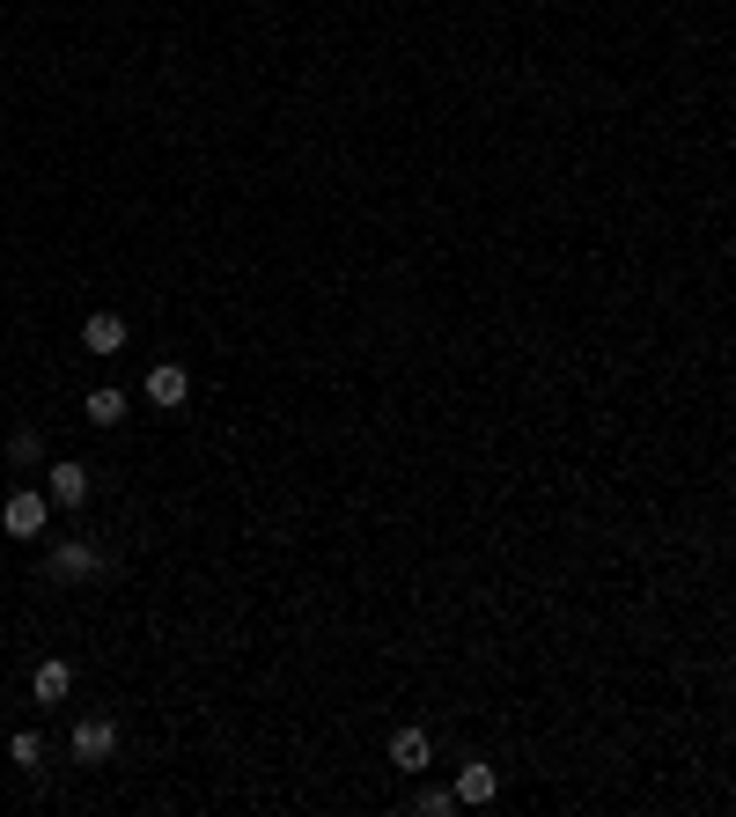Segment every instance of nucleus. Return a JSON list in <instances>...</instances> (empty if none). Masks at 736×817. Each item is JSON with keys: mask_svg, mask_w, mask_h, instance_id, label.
Returning a JSON list of instances; mask_svg holds the SVG:
<instances>
[{"mask_svg": "<svg viewBox=\"0 0 736 817\" xmlns=\"http://www.w3.org/2000/svg\"><path fill=\"white\" fill-rule=\"evenodd\" d=\"M45 516H52V494H37V486H15L0 501V530H15V538H45Z\"/></svg>", "mask_w": 736, "mask_h": 817, "instance_id": "obj_1", "label": "nucleus"}, {"mask_svg": "<svg viewBox=\"0 0 736 817\" xmlns=\"http://www.w3.org/2000/svg\"><path fill=\"white\" fill-rule=\"evenodd\" d=\"M185 398H192V369H185V361H155V369H147V405L177 413Z\"/></svg>", "mask_w": 736, "mask_h": 817, "instance_id": "obj_2", "label": "nucleus"}, {"mask_svg": "<svg viewBox=\"0 0 736 817\" xmlns=\"http://www.w3.org/2000/svg\"><path fill=\"white\" fill-rule=\"evenodd\" d=\"M119 751V721L111 715H89V721H74V759H89V766H103Z\"/></svg>", "mask_w": 736, "mask_h": 817, "instance_id": "obj_3", "label": "nucleus"}, {"mask_svg": "<svg viewBox=\"0 0 736 817\" xmlns=\"http://www.w3.org/2000/svg\"><path fill=\"white\" fill-rule=\"evenodd\" d=\"M59 582H81V574H103V552L97 545H81V538H67V545H52V560H45Z\"/></svg>", "mask_w": 736, "mask_h": 817, "instance_id": "obj_4", "label": "nucleus"}, {"mask_svg": "<svg viewBox=\"0 0 736 817\" xmlns=\"http://www.w3.org/2000/svg\"><path fill=\"white\" fill-rule=\"evenodd\" d=\"M30 693H37V707H59V700L74 693V663L67 656H45V663L30 670Z\"/></svg>", "mask_w": 736, "mask_h": 817, "instance_id": "obj_5", "label": "nucleus"}, {"mask_svg": "<svg viewBox=\"0 0 736 817\" xmlns=\"http://www.w3.org/2000/svg\"><path fill=\"white\" fill-rule=\"evenodd\" d=\"M391 766L398 773H427V766H435V737H427V729H398V737H391Z\"/></svg>", "mask_w": 736, "mask_h": 817, "instance_id": "obj_6", "label": "nucleus"}, {"mask_svg": "<svg viewBox=\"0 0 736 817\" xmlns=\"http://www.w3.org/2000/svg\"><path fill=\"white\" fill-rule=\"evenodd\" d=\"M501 795V773L487 766V759H465V773H457V803H493Z\"/></svg>", "mask_w": 736, "mask_h": 817, "instance_id": "obj_7", "label": "nucleus"}, {"mask_svg": "<svg viewBox=\"0 0 736 817\" xmlns=\"http://www.w3.org/2000/svg\"><path fill=\"white\" fill-rule=\"evenodd\" d=\"M45 494L59 501V508H81V501H89V471H81V465H52Z\"/></svg>", "mask_w": 736, "mask_h": 817, "instance_id": "obj_8", "label": "nucleus"}, {"mask_svg": "<svg viewBox=\"0 0 736 817\" xmlns=\"http://www.w3.org/2000/svg\"><path fill=\"white\" fill-rule=\"evenodd\" d=\"M81 347H89V354H119L125 347V324L111 317V310H97V317L81 324Z\"/></svg>", "mask_w": 736, "mask_h": 817, "instance_id": "obj_9", "label": "nucleus"}, {"mask_svg": "<svg viewBox=\"0 0 736 817\" xmlns=\"http://www.w3.org/2000/svg\"><path fill=\"white\" fill-rule=\"evenodd\" d=\"M89 421H97V427H119V421H125V391H111V383H103V391H89Z\"/></svg>", "mask_w": 736, "mask_h": 817, "instance_id": "obj_10", "label": "nucleus"}, {"mask_svg": "<svg viewBox=\"0 0 736 817\" xmlns=\"http://www.w3.org/2000/svg\"><path fill=\"white\" fill-rule=\"evenodd\" d=\"M8 759H15V766H45V737H37V729H15V737H8Z\"/></svg>", "mask_w": 736, "mask_h": 817, "instance_id": "obj_11", "label": "nucleus"}, {"mask_svg": "<svg viewBox=\"0 0 736 817\" xmlns=\"http://www.w3.org/2000/svg\"><path fill=\"white\" fill-rule=\"evenodd\" d=\"M457 810V788H420V817H449Z\"/></svg>", "mask_w": 736, "mask_h": 817, "instance_id": "obj_12", "label": "nucleus"}, {"mask_svg": "<svg viewBox=\"0 0 736 817\" xmlns=\"http://www.w3.org/2000/svg\"><path fill=\"white\" fill-rule=\"evenodd\" d=\"M37 449H45V443H37V427H15V443H8V457H15V465H37Z\"/></svg>", "mask_w": 736, "mask_h": 817, "instance_id": "obj_13", "label": "nucleus"}]
</instances>
